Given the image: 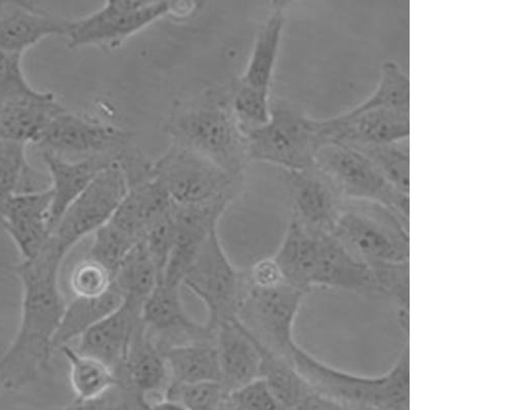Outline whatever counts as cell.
Here are the masks:
<instances>
[{"label":"cell","instance_id":"28","mask_svg":"<svg viewBox=\"0 0 512 410\" xmlns=\"http://www.w3.org/2000/svg\"><path fill=\"white\" fill-rule=\"evenodd\" d=\"M124 297L112 284L103 296L92 299L74 298L67 304L61 324L54 338V350L60 349L75 339H79L91 328L119 308Z\"/></svg>","mask_w":512,"mask_h":410},{"label":"cell","instance_id":"21","mask_svg":"<svg viewBox=\"0 0 512 410\" xmlns=\"http://www.w3.org/2000/svg\"><path fill=\"white\" fill-rule=\"evenodd\" d=\"M127 183V191L109 221L140 240L145 231L173 208V201L151 174Z\"/></svg>","mask_w":512,"mask_h":410},{"label":"cell","instance_id":"27","mask_svg":"<svg viewBox=\"0 0 512 410\" xmlns=\"http://www.w3.org/2000/svg\"><path fill=\"white\" fill-rule=\"evenodd\" d=\"M170 383L221 382L216 343H192L164 349Z\"/></svg>","mask_w":512,"mask_h":410},{"label":"cell","instance_id":"23","mask_svg":"<svg viewBox=\"0 0 512 410\" xmlns=\"http://www.w3.org/2000/svg\"><path fill=\"white\" fill-rule=\"evenodd\" d=\"M221 383L229 394L260 378V353L237 319L225 323L216 333Z\"/></svg>","mask_w":512,"mask_h":410},{"label":"cell","instance_id":"38","mask_svg":"<svg viewBox=\"0 0 512 410\" xmlns=\"http://www.w3.org/2000/svg\"><path fill=\"white\" fill-rule=\"evenodd\" d=\"M113 279L105 266L85 257L71 271L69 285L75 298L92 299L105 295L111 289Z\"/></svg>","mask_w":512,"mask_h":410},{"label":"cell","instance_id":"10","mask_svg":"<svg viewBox=\"0 0 512 410\" xmlns=\"http://www.w3.org/2000/svg\"><path fill=\"white\" fill-rule=\"evenodd\" d=\"M308 293L288 283L274 289L249 290L238 311L237 320L245 331L270 351L292 361L297 345L294 324Z\"/></svg>","mask_w":512,"mask_h":410},{"label":"cell","instance_id":"14","mask_svg":"<svg viewBox=\"0 0 512 410\" xmlns=\"http://www.w3.org/2000/svg\"><path fill=\"white\" fill-rule=\"evenodd\" d=\"M142 321L153 342L164 349L192 343H216V334L204 323L193 320L187 313L181 286L158 283L144 302Z\"/></svg>","mask_w":512,"mask_h":410},{"label":"cell","instance_id":"20","mask_svg":"<svg viewBox=\"0 0 512 410\" xmlns=\"http://www.w3.org/2000/svg\"><path fill=\"white\" fill-rule=\"evenodd\" d=\"M42 158H44L51 179L50 231L52 233L72 202L118 157L97 156L69 160L44 150Z\"/></svg>","mask_w":512,"mask_h":410},{"label":"cell","instance_id":"17","mask_svg":"<svg viewBox=\"0 0 512 410\" xmlns=\"http://www.w3.org/2000/svg\"><path fill=\"white\" fill-rule=\"evenodd\" d=\"M52 192L14 195L0 204V219L14 241L21 261L34 259L44 250L50 236Z\"/></svg>","mask_w":512,"mask_h":410},{"label":"cell","instance_id":"6","mask_svg":"<svg viewBox=\"0 0 512 410\" xmlns=\"http://www.w3.org/2000/svg\"><path fill=\"white\" fill-rule=\"evenodd\" d=\"M182 285L203 303L208 317L205 326L212 334L237 319L249 290L246 272L235 268L227 256L218 229L212 231L185 275Z\"/></svg>","mask_w":512,"mask_h":410},{"label":"cell","instance_id":"41","mask_svg":"<svg viewBox=\"0 0 512 410\" xmlns=\"http://www.w3.org/2000/svg\"><path fill=\"white\" fill-rule=\"evenodd\" d=\"M246 275L249 285L254 289L269 290L287 283L274 257L254 263Z\"/></svg>","mask_w":512,"mask_h":410},{"label":"cell","instance_id":"31","mask_svg":"<svg viewBox=\"0 0 512 410\" xmlns=\"http://www.w3.org/2000/svg\"><path fill=\"white\" fill-rule=\"evenodd\" d=\"M113 282L124 299L142 304L155 290L159 274L141 240L118 267Z\"/></svg>","mask_w":512,"mask_h":410},{"label":"cell","instance_id":"39","mask_svg":"<svg viewBox=\"0 0 512 410\" xmlns=\"http://www.w3.org/2000/svg\"><path fill=\"white\" fill-rule=\"evenodd\" d=\"M172 210L153 223L140 239L157 268L160 282L175 243V223Z\"/></svg>","mask_w":512,"mask_h":410},{"label":"cell","instance_id":"3","mask_svg":"<svg viewBox=\"0 0 512 410\" xmlns=\"http://www.w3.org/2000/svg\"><path fill=\"white\" fill-rule=\"evenodd\" d=\"M292 362L311 388L323 396L394 410H401L407 405L410 386L408 339L395 365L379 377H363L339 371L298 345L293 349Z\"/></svg>","mask_w":512,"mask_h":410},{"label":"cell","instance_id":"44","mask_svg":"<svg viewBox=\"0 0 512 410\" xmlns=\"http://www.w3.org/2000/svg\"><path fill=\"white\" fill-rule=\"evenodd\" d=\"M3 387H5L4 381H3L2 376H0V392H2Z\"/></svg>","mask_w":512,"mask_h":410},{"label":"cell","instance_id":"25","mask_svg":"<svg viewBox=\"0 0 512 410\" xmlns=\"http://www.w3.org/2000/svg\"><path fill=\"white\" fill-rule=\"evenodd\" d=\"M323 231L312 230L291 217L274 259L285 281L306 293L313 289L319 238Z\"/></svg>","mask_w":512,"mask_h":410},{"label":"cell","instance_id":"1","mask_svg":"<svg viewBox=\"0 0 512 410\" xmlns=\"http://www.w3.org/2000/svg\"><path fill=\"white\" fill-rule=\"evenodd\" d=\"M66 257L50 237L38 256L21 261L13 269L23 298L16 338L0 358V376L6 388L18 389L35 381L51 360L67 306L59 282Z\"/></svg>","mask_w":512,"mask_h":410},{"label":"cell","instance_id":"36","mask_svg":"<svg viewBox=\"0 0 512 410\" xmlns=\"http://www.w3.org/2000/svg\"><path fill=\"white\" fill-rule=\"evenodd\" d=\"M229 392L221 382L170 383L165 399L177 401L188 410H221Z\"/></svg>","mask_w":512,"mask_h":410},{"label":"cell","instance_id":"2","mask_svg":"<svg viewBox=\"0 0 512 410\" xmlns=\"http://www.w3.org/2000/svg\"><path fill=\"white\" fill-rule=\"evenodd\" d=\"M173 145L186 148L221 169L242 175L249 160L245 135L229 105L217 96L177 108L164 123Z\"/></svg>","mask_w":512,"mask_h":410},{"label":"cell","instance_id":"40","mask_svg":"<svg viewBox=\"0 0 512 410\" xmlns=\"http://www.w3.org/2000/svg\"><path fill=\"white\" fill-rule=\"evenodd\" d=\"M229 399L241 410L284 409L261 378L231 392Z\"/></svg>","mask_w":512,"mask_h":410},{"label":"cell","instance_id":"32","mask_svg":"<svg viewBox=\"0 0 512 410\" xmlns=\"http://www.w3.org/2000/svg\"><path fill=\"white\" fill-rule=\"evenodd\" d=\"M26 145L0 139V204L14 195L44 191L27 160Z\"/></svg>","mask_w":512,"mask_h":410},{"label":"cell","instance_id":"13","mask_svg":"<svg viewBox=\"0 0 512 410\" xmlns=\"http://www.w3.org/2000/svg\"><path fill=\"white\" fill-rule=\"evenodd\" d=\"M239 190L228 192L216 199L198 204L173 203L175 243L161 282L181 286L195 262L202 245L219 222Z\"/></svg>","mask_w":512,"mask_h":410},{"label":"cell","instance_id":"7","mask_svg":"<svg viewBox=\"0 0 512 410\" xmlns=\"http://www.w3.org/2000/svg\"><path fill=\"white\" fill-rule=\"evenodd\" d=\"M189 5L134 0L107 2L89 16L70 20L65 36L68 48L76 50L96 47L105 51H115L125 40L166 16L190 15Z\"/></svg>","mask_w":512,"mask_h":410},{"label":"cell","instance_id":"42","mask_svg":"<svg viewBox=\"0 0 512 410\" xmlns=\"http://www.w3.org/2000/svg\"><path fill=\"white\" fill-rule=\"evenodd\" d=\"M106 395L96 401L79 402L75 401L64 408L58 410H120V407L113 405L105 399Z\"/></svg>","mask_w":512,"mask_h":410},{"label":"cell","instance_id":"15","mask_svg":"<svg viewBox=\"0 0 512 410\" xmlns=\"http://www.w3.org/2000/svg\"><path fill=\"white\" fill-rule=\"evenodd\" d=\"M283 173L291 217L312 230L331 233L348 199L318 167Z\"/></svg>","mask_w":512,"mask_h":410},{"label":"cell","instance_id":"8","mask_svg":"<svg viewBox=\"0 0 512 410\" xmlns=\"http://www.w3.org/2000/svg\"><path fill=\"white\" fill-rule=\"evenodd\" d=\"M316 167L334 182L347 199L381 204L410 226V194L394 187L357 150L327 144L317 154Z\"/></svg>","mask_w":512,"mask_h":410},{"label":"cell","instance_id":"35","mask_svg":"<svg viewBox=\"0 0 512 410\" xmlns=\"http://www.w3.org/2000/svg\"><path fill=\"white\" fill-rule=\"evenodd\" d=\"M139 241L108 222L93 234V242L87 257L105 266L114 276L120 264Z\"/></svg>","mask_w":512,"mask_h":410},{"label":"cell","instance_id":"22","mask_svg":"<svg viewBox=\"0 0 512 410\" xmlns=\"http://www.w3.org/2000/svg\"><path fill=\"white\" fill-rule=\"evenodd\" d=\"M121 386L131 388L145 406L147 395L164 393L170 384L165 359L142 324L117 375Z\"/></svg>","mask_w":512,"mask_h":410},{"label":"cell","instance_id":"26","mask_svg":"<svg viewBox=\"0 0 512 410\" xmlns=\"http://www.w3.org/2000/svg\"><path fill=\"white\" fill-rule=\"evenodd\" d=\"M53 93L0 106V139L24 144L38 142L50 121L64 112Z\"/></svg>","mask_w":512,"mask_h":410},{"label":"cell","instance_id":"34","mask_svg":"<svg viewBox=\"0 0 512 410\" xmlns=\"http://www.w3.org/2000/svg\"><path fill=\"white\" fill-rule=\"evenodd\" d=\"M363 154L394 187L410 194V140L353 148Z\"/></svg>","mask_w":512,"mask_h":410},{"label":"cell","instance_id":"43","mask_svg":"<svg viewBox=\"0 0 512 410\" xmlns=\"http://www.w3.org/2000/svg\"><path fill=\"white\" fill-rule=\"evenodd\" d=\"M143 410H188L182 404L177 401L169 400V399H159L155 402L148 403L145 405Z\"/></svg>","mask_w":512,"mask_h":410},{"label":"cell","instance_id":"5","mask_svg":"<svg viewBox=\"0 0 512 410\" xmlns=\"http://www.w3.org/2000/svg\"><path fill=\"white\" fill-rule=\"evenodd\" d=\"M244 135L249 160L275 164L283 171L316 167L317 154L325 146L321 119L283 100L272 102L266 125Z\"/></svg>","mask_w":512,"mask_h":410},{"label":"cell","instance_id":"30","mask_svg":"<svg viewBox=\"0 0 512 410\" xmlns=\"http://www.w3.org/2000/svg\"><path fill=\"white\" fill-rule=\"evenodd\" d=\"M69 362L70 383L75 401H96L121 386V382L110 367L101 361L79 353L65 345L60 348Z\"/></svg>","mask_w":512,"mask_h":410},{"label":"cell","instance_id":"24","mask_svg":"<svg viewBox=\"0 0 512 410\" xmlns=\"http://www.w3.org/2000/svg\"><path fill=\"white\" fill-rule=\"evenodd\" d=\"M287 6L286 2L272 4V11L256 36L246 69L236 85L250 91L270 95Z\"/></svg>","mask_w":512,"mask_h":410},{"label":"cell","instance_id":"19","mask_svg":"<svg viewBox=\"0 0 512 410\" xmlns=\"http://www.w3.org/2000/svg\"><path fill=\"white\" fill-rule=\"evenodd\" d=\"M70 20L31 3L0 2V52L22 55L51 36H66Z\"/></svg>","mask_w":512,"mask_h":410},{"label":"cell","instance_id":"11","mask_svg":"<svg viewBox=\"0 0 512 410\" xmlns=\"http://www.w3.org/2000/svg\"><path fill=\"white\" fill-rule=\"evenodd\" d=\"M126 191V178L117 158L72 202L50 237L68 256L82 239L112 219Z\"/></svg>","mask_w":512,"mask_h":410},{"label":"cell","instance_id":"29","mask_svg":"<svg viewBox=\"0 0 512 410\" xmlns=\"http://www.w3.org/2000/svg\"><path fill=\"white\" fill-rule=\"evenodd\" d=\"M250 337L260 353V378L284 409L300 406L313 391L311 386L296 371L291 360L270 351Z\"/></svg>","mask_w":512,"mask_h":410},{"label":"cell","instance_id":"33","mask_svg":"<svg viewBox=\"0 0 512 410\" xmlns=\"http://www.w3.org/2000/svg\"><path fill=\"white\" fill-rule=\"evenodd\" d=\"M354 111L389 110L410 113V78L394 60L384 61L377 87Z\"/></svg>","mask_w":512,"mask_h":410},{"label":"cell","instance_id":"12","mask_svg":"<svg viewBox=\"0 0 512 410\" xmlns=\"http://www.w3.org/2000/svg\"><path fill=\"white\" fill-rule=\"evenodd\" d=\"M132 140L130 132L69 113L56 115L41 134L37 144L66 159L97 156L118 157Z\"/></svg>","mask_w":512,"mask_h":410},{"label":"cell","instance_id":"9","mask_svg":"<svg viewBox=\"0 0 512 410\" xmlns=\"http://www.w3.org/2000/svg\"><path fill=\"white\" fill-rule=\"evenodd\" d=\"M152 176L175 204H198L241 188L242 175L231 174L186 148L172 145L152 162Z\"/></svg>","mask_w":512,"mask_h":410},{"label":"cell","instance_id":"4","mask_svg":"<svg viewBox=\"0 0 512 410\" xmlns=\"http://www.w3.org/2000/svg\"><path fill=\"white\" fill-rule=\"evenodd\" d=\"M410 226L383 205L348 199L333 236L368 267L410 263Z\"/></svg>","mask_w":512,"mask_h":410},{"label":"cell","instance_id":"37","mask_svg":"<svg viewBox=\"0 0 512 410\" xmlns=\"http://www.w3.org/2000/svg\"><path fill=\"white\" fill-rule=\"evenodd\" d=\"M22 55L0 52V106L38 98L45 94L35 90L27 80Z\"/></svg>","mask_w":512,"mask_h":410},{"label":"cell","instance_id":"18","mask_svg":"<svg viewBox=\"0 0 512 410\" xmlns=\"http://www.w3.org/2000/svg\"><path fill=\"white\" fill-rule=\"evenodd\" d=\"M143 304L124 299L122 305L78 339L76 350L106 364L118 375L138 328Z\"/></svg>","mask_w":512,"mask_h":410},{"label":"cell","instance_id":"16","mask_svg":"<svg viewBox=\"0 0 512 410\" xmlns=\"http://www.w3.org/2000/svg\"><path fill=\"white\" fill-rule=\"evenodd\" d=\"M325 145L350 148L388 143L410 136V113L389 110L354 111L321 119Z\"/></svg>","mask_w":512,"mask_h":410}]
</instances>
